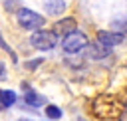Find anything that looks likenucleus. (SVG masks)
Returning <instances> with one entry per match:
<instances>
[{"label":"nucleus","instance_id":"obj_9","mask_svg":"<svg viewBox=\"0 0 127 121\" xmlns=\"http://www.w3.org/2000/svg\"><path fill=\"white\" fill-rule=\"evenodd\" d=\"M44 8L50 16H58L65 10V0H46L44 2Z\"/></svg>","mask_w":127,"mask_h":121},{"label":"nucleus","instance_id":"obj_10","mask_svg":"<svg viewBox=\"0 0 127 121\" xmlns=\"http://www.w3.org/2000/svg\"><path fill=\"white\" fill-rule=\"evenodd\" d=\"M16 103V93L10 89H0V105L2 107H12Z\"/></svg>","mask_w":127,"mask_h":121},{"label":"nucleus","instance_id":"obj_2","mask_svg":"<svg viewBox=\"0 0 127 121\" xmlns=\"http://www.w3.org/2000/svg\"><path fill=\"white\" fill-rule=\"evenodd\" d=\"M18 24H20L24 30L36 32V30H40V28L46 24V18H44L42 14L30 10V8H20V10H18Z\"/></svg>","mask_w":127,"mask_h":121},{"label":"nucleus","instance_id":"obj_1","mask_svg":"<svg viewBox=\"0 0 127 121\" xmlns=\"http://www.w3.org/2000/svg\"><path fill=\"white\" fill-rule=\"evenodd\" d=\"M91 111L99 119H119L123 113V105L111 95H99L93 99Z\"/></svg>","mask_w":127,"mask_h":121},{"label":"nucleus","instance_id":"obj_7","mask_svg":"<svg viewBox=\"0 0 127 121\" xmlns=\"http://www.w3.org/2000/svg\"><path fill=\"white\" fill-rule=\"evenodd\" d=\"M109 54H111V48L103 46L101 42H93V44L87 46V56L93 58V60H103V58H107Z\"/></svg>","mask_w":127,"mask_h":121},{"label":"nucleus","instance_id":"obj_12","mask_svg":"<svg viewBox=\"0 0 127 121\" xmlns=\"http://www.w3.org/2000/svg\"><path fill=\"white\" fill-rule=\"evenodd\" d=\"M111 28H113V30H117L119 34H121V32H127V18L113 20V22H111Z\"/></svg>","mask_w":127,"mask_h":121},{"label":"nucleus","instance_id":"obj_15","mask_svg":"<svg viewBox=\"0 0 127 121\" xmlns=\"http://www.w3.org/2000/svg\"><path fill=\"white\" fill-rule=\"evenodd\" d=\"M6 79V65L0 61V81H4Z\"/></svg>","mask_w":127,"mask_h":121},{"label":"nucleus","instance_id":"obj_8","mask_svg":"<svg viewBox=\"0 0 127 121\" xmlns=\"http://www.w3.org/2000/svg\"><path fill=\"white\" fill-rule=\"evenodd\" d=\"M24 89H26L24 99H26V103H28V105H32V107H40V105H44V103H46V97H44V95H40V93H36V91H32L26 83H24Z\"/></svg>","mask_w":127,"mask_h":121},{"label":"nucleus","instance_id":"obj_4","mask_svg":"<svg viewBox=\"0 0 127 121\" xmlns=\"http://www.w3.org/2000/svg\"><path fill=\"white\" fill-rule=\"evenodd\" d=\"M87 46V36L83 34V32H71V34H67L64 40H62V48H64V52H67V54H77V52H81L83 48Z\"/></svg>","mask_w":127,"mask_h":121},{"label":"nucleus","instance_id":"obj_6","mask_svg":"<svg viewBox=\"0 0 127 121\" xmlns=\"http://www.w3.org/2000/svg\"><path fill=\"white\" fill-rule=\"evenodd\" d=\"M75 20L73 18H64V20H60V22H56V26H54V32H56V36H67V34H71V32H75Z\"/></svg>","mask_w":127,"mask_h":121},{"label":"nucleus","instance_id":"obj_5","mask_svg":"<svg viewBox=\"0 0 127 121\" xmlns=\"http://www.w3.org/2000/svg\"><path fill=\"white\" fill-rule=\"evenodd\" d=\"M97 42H101V44L107 46V48H113V46H119V44L123 42V34L101 30V32H97Z\"/></svg>","mask_w":127,"mask_h":121},{"label":"nucleus","instance_id":"obj_3","mask_svg":"<svg viewBox=\"0 0 127 121\" xmlns=\"http://www.w3.org/2000/svg\"><path fill=\"white\" fill-rule=\"evenodd\" d=\"M30 44L36 48V50H42V52H48V50H52L56 44H58V36H56V32L52 30H36L34 34H32V38H30Z\"/></svg>","mask_w":127,"mask_h":121},{"label":"nucleus","instance_id":"obj_14","mask_svg":"<svg viewBox=\"0 0 127 121\" xmlns=\"http://www.w3.org/2000/svg\"><path fill=\"white\" fill-rule=\"evenodd\" d=\"M42 61H44L42 58H38V60H30V61H26V69H36Z\"/></svg>","mask_w":127,"mask_h":121},{"label":"nucleus","instance_id":"obj_11","mask_svg":"<svg viewBox=\"0 0 127 121\" xmlns=\"http://www.w3.org/2000/svg\"><path fill=\"white\" fill-rule=\"evenodd\" d=\"M46 115H48L50 119H60V117H62V109H60L58 105H48V107H46Z\"/></svg>","mask_w":127,"mask_h":121},{"label":"nucleus","instance_id":"obj_13","mask_svg":"<svg viewBox=\"0 0 127 121\" xmlns=\"http://www.w3.org/2000/svg\"><path fill=\"white\" fill-rule=\"evenodd\" d=\"M0 48H2V50H4V52H8V54H10V56H12V60H14V61H16V60H18V58H16V54H14V52H12V48H10V46H8V44H6V42H4V38H2V34H0Z\"/></svg>","mask_w":127,"mask_h":121}]
</instances>
